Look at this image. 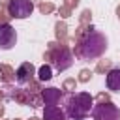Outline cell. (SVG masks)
<instances>
[{
  "mask_svg": "<svg viewBox=\"0 0 120 120\" xmlns=\"http://www.w3.org/2000/svg\"><path fill=\"white\" fill-rule=\"evenodd\" d=\"M105 51H107V38H105V34H101L96 28H88L81 36V39H79V43L75 47V56L79 60H96Z\"/></svg>",
  "mask_w": 120,
  "mask_h": 120,
  "instance_id": "obj_1",
  "label": "cell"
},
{
  "mask_svg": "<svg viewBox=\"0 0 120 120\" xmlns=\"http://www.w3.org/2000/svg\"><path fill=\"white\" fill-rule=\"evenodd\" d=\"M94 107V98L88 92H71L64 96V114L69 120H84Z\"/></svg>",
  "mask_w": 120,
  "mask_h": 120,
  "instance_id": "obj_2",
  "label": "cell"
},
{
  "mask_svg": "<svg viewBox=\"0 0 120 120\" xmlns=\"http://www.w3.org/2000/svg\"><path fill=\"white\" fill-rule=\"evenodd\" d=\"M90 114L94 120H120V109L111 101H103V103L94 105Z\"/></svg>",
  "mask_w": 120,
  "mask_h": 120,
  "instance_id": "obj_3",
  "label": "cell"
},
{
  "mask_svg": "<svg viewBox=\"0 0 120 120\" xmlns=\"http://www.w3.org/2000/svg\"><path fill=\"white\" fill-rule=\"evenodd\" d=\"M71 66H73V54L69 49L60 47L51 52V68H54L56 71H66Z\"/></svg>",
  "mask_w": 120,
  "mask_h": 120,
  "instance_id": "obj_4",
  "label": "cell"
},
{
  "mask_svg": "<svg viewBox=\"0 0 120 120\" xmlns=\"http://www.w3.org/2000/svg\"><path fill=\"white\" fill-rule=\"evenodd\" d=\"M34 11V4L32 0H9L8 6V13L13 19H26L30 17Z\"/></svg>",
  "mask_w": 120,
  "mask_h": 120,
  "instance_id": "obj_5",
  "label": "cell"
},
{
  "mask_svg": "<svg viewBox=\"0 0 120 120\" xmlns=\"http://www.w3.org/2000/svg\"><path fill=\"white\" fill-rule=\"evenodd\" d=\"M17 43V32L11 24L8 22H2L0 24V49L2 51H9L13 49Z\"/></svg>",
  "mask_w": 120,
  "mask_h": 120,
  "instance_id": "obj_6",
  "label": "cell"
},
{
  "mask_svg": "<svg viewBox=\"0 0 120 120\" xmlns=\"http://www.w3.org/2000/svg\"><path fill=\"white\" fill-rule=\"evenodd\" d=\"M32 73H34V66H32L30 62H24V64L19 66V69H17V73H15V81H17L19 84H26V82L30 81Z\"/></svg>",
  "mask_w": 120,
  "mask_h": 120,
  "instance_id": "obj_7",
  "label": "cell"
},
{
  "mask_svg": "<svg viewBox=\"0 0 120 120\" xmlns=\"http://www.w3.org/2000/svg\"><path fill=\"white\" fill-rule=\"evenodd\" d=\"M105 84L111 92H120V68H112L107 77H105Z\"/></svg>",
  "mask_w": 120,
  "mask_h": 120,
  "instance_id": "obj_8",
  "label": "cell"
},
{
  "mask_svg": "<svg viewBox=\"0 0 120 120\" xmlns=\"http://www.w3.org/2000/svg\"><path fill=\"white\" fill-rule=\"evenodd\" d=\"M43 120H66V114L58 105H45L43 107Z\"/></svg>",
  "mask_w": 120,
  "mask_h": 120,
  "instance_id": "obj_9",
  "label": "cell"
},
{
  "mask_svg": "<svg viewBox=\"0 0 120 120\" xmlns=\"http://www.w3.org/2000/svg\"><path fill=\"white\" fill-rule=\"evenodd\" d=\"M41 98H43L45 105H58V101L62 98V92L58 88H45L43 94H41Z\"/></svg>",
  "mask_w": 120,
  "mask_h": 120,
  "instance_id": "obj_10",
  "label": "cell"
},
{
  "mask_svg": "<svg viewBox=\"0 0 120 120\" xmlns=\"http://www.w3.org/2000/svg\"><path fill=\"white\" fill-rule=\"evenodd\" d=\"M38 79H39L41 82L51 81V79H52V68H51L49 64H43V66L38 69Z\"/></svg>",
  "mask_w": 120,
  "mask_h": 120,
  "instance_id": "obj_11",
  "label": "cell"
}]
</instances>
